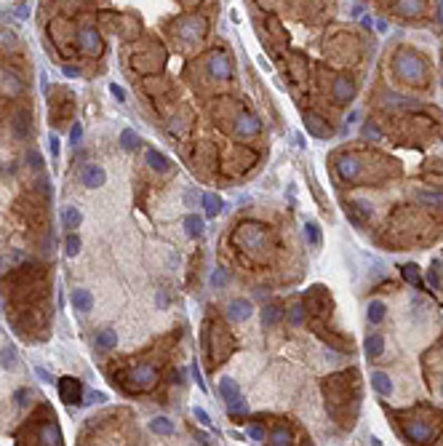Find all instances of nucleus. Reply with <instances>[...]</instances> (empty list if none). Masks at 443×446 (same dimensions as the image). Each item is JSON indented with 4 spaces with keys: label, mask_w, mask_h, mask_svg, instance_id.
<instances>
[{
    "label": "nucleus",
    "mask_w": 443,
    "mask_h": 446,
    "mask_svg": "<svg viewBox=\"0 0 443 446\" xmlns=\"http://www.w3.org/2000/svg\"><path fill=\"white\" fill-rule=\"evenodd\" d=\"M184 230H187L190 238H200L203 236V219L198 214H187L184 216Z\"/></svg>",
    "instance_id": "23"
},
{
    "label": "nucleus",
    "mask_w": 443,
    "mask_h": 446,
    "mask_svg": "<svg viewBox=\"0 0 443 446\" xmlns=\"http://www.w3.org/2000/svg\"><path fill=\"white\" fill-rule=\"evenodd\" d=\"M80 182L85 187H102L107 182V174H104V168L99 166V163H85L83 171H80Z\"/></svg>",
    "instance_id": "7"
},
{
    "label": "nucleus",
    "mask_w": 443,
    "mask_h": 446,
    "mask_svg": "<svg viewBox=\"0 0 443 446\" xmlns=\"http://www.w3.org/2000/svg\"><path fill=\"white\" fill-rule=\"evenodd\" d=\"M192 374H195V382H198V388L206 393V382H203V377H200V372H198V366H192Z\"/></svg>",
    "instance_id": "50"
},
{
    "label": "nucleus",
    "mask_w": 443,
    "mask_h": 446,
    "mask_svg": "<svg viewBox=\"0 0 443 446\" xmlns=\"http://www.w3.org/2000/svg\"><path fill=\"white\" fill-rule=\"evenodd\" d=\"M118 345V334H115V328H102V332L96 334V348L99 350H112Z\"/></svg>",
    "instance_id": "22"
},
{
    "label": "nucleus",
    "mask_w": 443,
    "mask_h": 446,
    "mask_svg": "<svg viewBox=\"0 0 443 446\" xmlns=\"http://www.w3.org/2000/svg\"><path fill=\"white\" fill-rule=\"evenodd\" d=\"M192 414H195V420L200 422V425H211V420H208V414H206L203 409H200V406H198V409L192 412Z\"/></svg>",
    "instance_id": "43"
},
{
    "label": "nucleus",
    "mask_w": 443,
    "mask_h": 446,
    "mask_svg": "<svg viewBox=\"0 0 443 446\" xmlns=\"http://www.w3.org/2000/svg\"><path fill=\"white\" fill-rule=\"evenodd\" d=\"M403 280H409V284H414V286H422V278H419V268L417 264H403Z\"/></svg>",
    "instance_id": "31"
},
{
    "label": "nucleus",
    "mask_w": 443,
    "mask_h": 446,
    "mask_svg": "<svg viewBox=\"0 0 443 446\" xmlns=\"http://www.w3.org/2000/svg\"><path fill=\"white\" fill-rule=\"evenodd\" d=\"M80 222H83V214H80V208H77V206H67L64 211H61V224H64L67 230L80 228Z\"/></svg>",
    "instance_id": "19"
},
{
    "label": "nucleus",
    "mask_w": 443,
    "mask_h": 446,
    "mask_svg": "<svg viewBox=\"0 0 443 446\" xmlns=\"http://www.w3.org/2000/svg\"><path fill=\"white\" fill-rule=\"evenodd\" d=\"M72 308L77 312H88L94 308V296L85 292V288H77V292H72Z\"/></svg>",
    "instance_id": "17"
},
{
    "label": "nucleus",
    "mask_w": 443,
    "mask_h": 446,
    "mask_svg": "<svg viewBox=\"0 0 443 446\" xmlns=\"http://www.w3.org/2000/svg\"><path fill=\"white\" fill-rule=\"evenodd\" d=\"M128 377H131V382H126V385L131 390H150L155 382H158V372H155L152 366H147V364H139Z\"/></svg>",
    "instance_id": "3"
},
{
    "label": "nucleus",
    "mask_w": 443,
    "mask_h": 446,
    "mask_svg": "<svg viewBox=\"0 0 443 446\" xmlns=\"http://www.w3.org/2000/svg\"><path fill=\"white\" fill-rule=\"evenodd\" d=\"M150 430H152V433H158V436H171V433H174V422L166 420V417H155L150 422Z\"/></svg>",
    "instance_id": "26"
},
{
    "label": "nucleus",
    "mask_w": 443,
    "mask_h": 446,
    "mask_svg": "<svg viewBox=\"0 0 443 446\" xmlns=\"http://www.w3.org/2000/svg\"><path fill=\"white\" fill-rule=\"evenodd\" d=\"M27 163H29L32 168L40 171V168H43V158H40V152H37V150H29V152H27Z\"/></svg>",
    "instance_id": "37"
},
{
    "label": "nucleus",
    "mask_w": 443,
    "mask_h": 446,
    "mask_svg": "<svg viewBox=\"0 0 443 446\" xmlns=\"http://www.w3.org/2000/svg\"><path fill=\"white\" fill-rule=\"evenodd\" d=\"M291 324H302V304H297L291 310Z\"/></svg>",
    "instance_id": "48"
},
{
    "label": "nucleus",
    "mask_w": 443,
    "mask_h": 446,
    "mask_svg": "<svg viewBox=\"0 0 443 446\" xmlns=\"http://www.w3.org/2000/svg\"><path fill=\"white\" fill-rule=\"evenodd\" d=\"M64 254L67 256H77V254H80V238H77L75 232H69L67 240H64Z\"/></svg>",
    "instance_id": "32"
},
{
    "label": "nucleus",
    "mask_w": 443,
    "mask_h": 446,
    "mask_svg": "<svg viewBox=\"0 0 443 446\" xmlns=\"http://www.w3.org/2000/svg\"><path fill=\"white\" fill-rule=\"evenodd\" d=\"M393 11L401 16H419L425 14V0H393Z\"/></svg>",
    "instance_id": "11"
},
{
    "label": "nucleus",
    "mask_w": 443,
    "mask_h": 446,
    "mask_svg": "<svg viewBox=\"0 0 443 446\" xmlns=\"http://www.w3.org/2000/svg\"><path fill=\"white\" fill-rule=\"evenodd\" d=\"M80 136H83V126H80V123H75V126L69 128V142L77 144V142H80Z\"/></svg>",
    "instance_id": "39"
},
{
    "label": "nucleus",
    "mask_w": 443,
    "mask_h": 446,
    "mask_svg": "<svg viewBox=\"0 0 443 446\" xmlns=\"http://www.w3.org/2000/svg\"><path fill=\"white\" fill-rule=\"evenodd\" d=\"M307 131L313 136H329L331 134V128H329V123H323V118H318L315 112H307Z\"/></svg>",
    "instance_id": "15"
},
{
    "label": "nucleus",
    "mask_w": 443,
    "mask_h": 446,
    "mask_svg": "<svg viewBox=\"0 0 443 446\" xmlns=\"http://www.w3.org/2000/svg\"><path fill=\"white\" fill-rule=\"evenodd\" d=\"M19 38L16 32H11V30H0V48H16Z\"/></svg>",
    "instance_id": "33"
},
{
    "label": "nucleus",
    "mask_w": 443,
    "mask_h": 446,
    "mask_svg": "<svg viewBox=\"0 0 443 446\" xmlns=\"http://www.w3.org/2000/svg\"><path fill=\"white\" fill-rule=\"evenodd\" d=\"M48 150H51V158H59V139L56 136H48Z\"/></svg>",
    "instance_id": "42"
},
{
    "label": "nucleus",
    "mask_w": 443,
    "mask_h": 446,
    "mask_svg": "<svg viewBox=\"0 0 443 446\" xmlns=\"http://www.w3.org/2000/svg\"><path fill=\"white\" fill-rule=\"evenodd\" d=\"M27 396H29L27 390H16V404H19V406H24V404H27Z\"/></svg>",
    "instance_id": "51"
},
{
    "label": "nucleus",
    "mask_w": 443,
    "mask_h": 446,
    "mask_svg": "<svg viewBox=\"0 0 443 446\" xmlns=\"http://www.w3.org/2000/svg\"><path fill=\"white\" fill-rule=\"evenodd\" d=\"M139 144H142V142H139V134L134 128H123L120 131V147H123V150L131 152V150H136Z\"/></svg>",
    "instance_id": "25"
},
{
    "label": "nucleus",
    "mask_w": 443,
    "mask_h": 446,
    "mask_svg": "<svg viewBox=\"0 0 443 446\" xmlns=\"http://www.w3.org/2000/svg\"><path fill=\"white\" fill-rule=\"evenodd\" d=\"M251 312H254V304L248 302V300H232L227 304V318L230 320H246V318H251Z\"/></svg>",
    "instance_id": "10"
},
{
    "label": "nucleus",
    "mask_w": 443,
    "mask_h": 446,
    "mask_svg": "<svg viewBox=\"0 0 443 446\" xmlns=\"http://www.w3.org/2000/svg\"><path fill=\"white\" fill-rule=\"evenodd\" d=\"M222 284H227V272H224V270L214 272V286H222Z\"/></svg>",
    "instance_id": "47"
},
{
    "label": "nucleus",
    "mask_w": 443,
    "mask_h": 446,
    "mask_svg": "<svg viewBox=\"0 0 443 446\" xmlns=\"http://www.w3.org/2000/svg\"><path fill=\"white\" fill-rule=\"evenodd\" d=\"M430 280H433V286H438V284H441V272H438V264H433V270H430Z\"/></svg>",
    "instance_id": "49"
},
{
    "label": "nucleus",
    "mask_w": 443,
    "mask_h": 446,
    "mask_svg": "<svg viewBox=\"0 0 443 446\" xmlns=\"http://www.w3.org/2000/svg\"><path fill=\"white\" fill-rule=\"evenodd\" d=\"M248 436H251L254 441H259V444L264 441V430H262L259 425H251V428H248Z\"/></svg>",
    "instance_id": "41"
},
{
    "label": "nucleus",
    "mask_w": 443,
    "mask_h": 446,
    "mask_svg": "<svg viewBox=\"0 0 443 446\" xmlns=\"http://www.w3.org/2000/svg\"><path fill=\"white\" fill-rule=\"evenodd\" d=\"M203 208H206V216H219V211L224 208V200L219 198V195H214V192H203Z\"/></svg>",
    "instance_id": "20"
},
{
    "label": "nucleus",
    "mask_w": 443,
    "mask_h": 446,
    "mask_svg": "<svg viewBox=\"0 0 443 446\" xmlns=\"http://www.w3.org/2000/svg\"><path fill=\"white\" fill-rule=\"evenodd\" d=\"M110 94L118 102H126V91H123V86H118V83H110Z\"/></svg>",
    "instance_id": "40"
},
{
    "label": "nucleus",
    "mask_w": 443,
    "mask_h": 446,
    "mask_svg": "<svg viewBox=\"0 0 443 446\" xmlns=\"http://www.w3.org/2000/svg\"><path fill=\"white\" fill-rule=\"evenodd\" d=\"M0 88L8 94V96H19L24 91V80L13 70H0Z\"/></svg>",
    "instance_id": "8"
},
{
    "label": "nucleus",
    "mask_w": 443,
    "mask_h": 446,
    "mask_svg": "<svg viewBox=\"0 0 443 446\" xmlns=\"http://www.w3.org/2000/svg\"><path fill=\"white\" fill-rule=\"evenodd\" d=\"M0 366L8 369V372L16 366V348H13V345H5L3 350H0Z\"/></svg>",
    "instance_id": "28"
},
{
    "label": "nucleus",
    "mask_w": 443,
    "mask_h": 446,
    "mask_svg": "<svg viewBox=\"0 0 443 446\" xmlns=\"http://www.w3.org/2000/svg\"><path fill=\"white\" fill-rule=\"evenodd\" d=\"M13 134L19 139H27L29 136V115L27 112H19L16 120H13Z\"/></svg>",
    "instance_id": "27"
},
{
    "label": "nucleus",
    "mask_w": 443,
    "mask_h": 446,
    "mask_svg": "<svg viewBox=\"0 0 443 446\" xmlns=\"http://www.w3.org/2000/svg\"><path fill=\"white\" fill-rule=\"evenodd\" d=\"M433 436V430L425 425V422H419V420H411L409 425H406V438L411 444H425L427 438Z\"/></svg>",
    "instance_id": "12"
},
{
    "label": "nucleus",
    "mask_w": 443,
    "mask_h": 446,
    "mask_svg": "<svg viewBox=\"0 0 443 446\" xmlns=\"http://www.w3.org/2000/svg\"><path fill=\"white\" fill-rule=\"evenodd\" d=\"M88 401H91V404H104V401H107V396H104V393H99V390H94V393L88 396Z\"/></svg>",
    "instance_id": "45"
},
{
    "label": "nucleus",
    "mask_w": 443,
    "mask_h": 446,
    "mask_svg": "<svg viewBox=\"0 0 443 446\" xmlns=\"http://www.w3.org/2000/svg\"><path fill=\"white\" fill-rule=\"evenodd\" d=\"M262 238H264V230L259 228V224H243V228L235 232V244L246 246V248H256Z\"/></svg>",
    "instance_id": "5"
},
{
    "label": "nucleus",
    "mask_w": 443,
    "mask_h": 446,
    "mask_svg": "<svg viewBox=\"0 0 443 446\" xmlns=\"http://www.w3.org/2000/svg\"><path fill=\"white\" fill-rule=\"evenodd\" d=\"M305 236L310 240V246H321V230H318L315 222H307L305 224Z\"/></svg>",
    "instance_id": "34"
},
{
    "label": "nucleus",
    "mask_w": 443,
    "mask_h": 446,
    "mask_svg": "<svg viewBox=\"0 0 443 446\" xmlns=\"http://www.w3.org/2000/svg\"><path fill=\"white\" fill-rule=\"evenodd\" d=\"M259 128H262V123H259V118H254V115H240L238 123H235V131L240 136H254V134H259Z\"/></svg>",
    "instance_id": "13"
},
{
    "label": "nucleus",
    "mask_w": 443,
    "mask_h": 446,
    "mask_svg": "<svg viewBox=\"0 0 443 446\" xmlns=\"http://www.w3.org/2000/svg\"><path fill=\"white\" fill-rule=\"evenodd\" d=\"M35 374H37V380H40V382H51V372L43 369V366H35Z\"/></svg>",
    "instance_id": "44"
},
{
    "label": "nucleus",
    "mask_w": 443,
    "mask_h": 446,
    "mask_svg": "<svg viewBox=\"0 0 443 446\" xmlns=\"http://www.w3.org/2000/svg\"><path fill=\"white\" fill-rule=\"evenodd\" d=\"M227 409H230V414H246L248 406H246L243 398L238 396V398H232V401H227Z\"/></svg>",
    "instance_id": "36"
},
{
    "label": "nucleus",
    "mask_w": 443,
    "mask_h": 446,
    "mask_svg": "<svg viewBox=\"0 0 443 446\" xmlns=\"http://www.w3.org/2000/svg\"><path fill=\"white\" fill-rule=\"evenodd\" d=\"M61 72H64L67 78H77V75H80V70L72 67V64H64V67H61Z\"/></svg>",
    "instance_id": "46"
},
{
    "label": "nucleus",
    "mask_w": 443,
    "mask_h": 446,
    "mask_svg": "<svg viewBox=\"0 0 443 446\" xmlns=\"http://www.w3.org/2000/svg\"><path fill=\"white\" fill-rule=\"evenodd\" d=\"M337 171H339L342 179H355L361 174V163H358L355 155H339L337 158Z\"/></svg>",
    "instance_id": "9"
},
{
    "label": "nucleus",
    "mask_w": 443,
    "mask_h": 446,
    "mask_svg": "<svg viewBox=\"0 0 443 446\" xmlns=\"http://www.w3.org/2000/svg\"><path fill=\"white\" fill-rule=\"evenodd\" d=\"M385 312H387V308H385V302H379V300H374L369 304V320L371 324H379V320L385 318Z\"/></svg>",
    "instance_id": "29"
},
{
    "label": "nucleus",
    "mask_w": 443,
    "mask_h": 446,
    "mask_svg": "<svg viewBox=\"0 0 443 446\" xmlns=\"http://www.w3.org/2000/svg\"><path fill=\"white\" fill-rule=\"evenodd\" d=\"M40 441L43 444H61V433L53 425H45L43 430H40Z\"/></svg>",
    "instance_id": "30"
},
{
    "label": "nucleus",
    "mask_w": 443,
    "mask_h": 446,
    "mask_svg": "<svg viewBox=\"0 0 443 446\" xmlns=\"http://www.w3.org/2000/svg\"><path fill=\"white\" fill-rule=\"evenodd\" d=\"M208 75H211L214 80H230L232 78V62H230L227 54L214 51L211 56H208Z\"/></svg>",
    "instance_id": "4"
},
{
    "label": "nucleus",
    "mask_w": 443,
    "mask_h": 446,
    "mask_svg": "<svg viewBox=\"0 0 443 446\" xmlns=\"http://www.w3.org/2000/svg\"><path fill=\"white\" fill-rule=\"evenodd\" d=\"M441 393H443V388H441Z\"/></svg>",
    "instance_id": "53"
},
{
    "label": "nucleus",
    "mask_w": 443,
    "mask_h": 446,
    "mask_svg": "<svg viewBox=\"0 0 443 446\" xmlns=\"http://www.w3.org/2000/svg\"><path fill=\"white\" fill-rule=\"evenodd\" d=\"M385 353V340L382 334H369L366 337V356L369 358H379Z\"/></svg>",
    "instance_id": "21"
},
{
    "label": "nucleus",
    "mask_w": 443,
    "mask_h": 446,
    "mask_svg": "<svg viewBox=\"0 0 443 446\" xmlns=\"http://www.w3.org/2000/svg\"><path fill=\"white\" fill-rule=\"evenodd\" d=\"M393 70H395V75H398L401 80H411V83H414V80H425V75H427V67H425L422 56L409 54V51H401L398 56H395Z\"/></svg>",
    "instance_id": "1"
},
{
    "label": "nucleus",
    "mask_w": 443,
    "mask_h": 446,
    "mask_svg": "<svg viewBox=\"0 0 443 446\" xmlns=\"http://www.w3.org/2000/svg\"><path fill=\"white\" fill-rule=\"evenodd\" d=\"M80 396H83V388H80V382H77L75 377L59 380V398L64 404H80Z\"/></svg>",
    "instance_id": "6"
},
{
    "label": "nucleus",
    "mask_w": 443,
    "mask_h": 446,
    "mask_svg": "<svg viewBox=\"0 0 443 446\" xmlns=\"http://www.w3.org/2000/svg\"><path fill=\"white\" fill-rule=\"evenodd\" d=\"M270 444H275V446H286V444H291V436L286 433V430H278V433H273V441Z\"/></svg>",
    "instance_id": "38"
},
{
    "label": "nucleus",
    "mask_w": 443,
    "mask_h": 446,
    "mask_svg": "<svg viewBox=\"0 0 443 446\" xmlns=\"http://www.w3.org/2000/svg\"><path fill=\"white\" fill-rule=\"evenodd\" d=\"M262 318H264V324L267 326H273L278 318H281V310L275 308V304H270V308H264V312H262Z\"/></svg>",
    "instance_id": "35"
},
{
    "label": "nucleus",
    "mask_w": 443,
    "mask_h": 446,
    "mask_svg": "<svg viewBox=\"0 0 443 446\" xmlns=\"http://www.w3.org/2000/svg\"><path fill=\"white\" fill-rule=\"evenodd\" d=\"M77 48L83 54H88V56H99L102 54V35H99L96 27H83L80 32H77Z\"/></svg>",
    "instance_id": "2"
},
{
    "label": "nucleus",
    "mask_w": 443,
    "mask_h": 446,
    "mask_svg": "<svg viewBox=\"0 0 443 446\" xmlns=\"http://www.w3.org/2000/svg\"><path fill=\"white\" fill-rule=\"evenodd\" d=\"M147 163L152 171H168V158L158 150H147Z\"/></svg>",
    "instance_id": "24"
},
{
    "label": "nucleus",
    "mask_w": 443,
    "mask_h": 446,
    "mask_svg": "<svg viewBox=\"0 0 443 446\" xmlns=\"http://www.w3.org/2000/svg\"><path fill=\"white\" fill-rule=\"evenodd\" d=\"M371 388H374L379 396H390L393 393V380L387 377L385 372H374L371 374Z\"/></svg>",
    "instance_id": "16"
},
{
    "label": "nucleus",
    "mask_w": 443,
    "mask_h": 446,
    "mask_svg": "<svg viewBox=\"0 0 443 446\" xmlns=\"http://www.w3.org/2000/svg\"><path fill=\"white\" fill-rule=\"evenodd\" d=\"M219 396L224 398V404L232 401V398H238V396H240L238 382L232 380V377H219Z\"/></svg>",
    "instance_id": "18"
},
{
    "label": "nucleus",
    "mask_w": 443,
    "mask_h": 446,
    "mask_svg": "<svg viewBox=\"0 0 443 446\" xmlns=\"http://www.w3.org/2000/svg\"><path fill=\"white\" fill-rule=\"evenodd\" d=\"M353 91H355V86H353V80H350V78L339 75L337 80H334V99H337V102L353 99Z\"/></svg>",
    "instance_id": "14"
},
{
    "label": "nucleus",
    "mask_w": 443,
    "mask_h": 446,
    "mask_svg": "<svg viewBox=\"0 0 443 446\" xmlns=\"http://www.w3.org/2000/svg\"><path fill=\"white\" fill-rule=\"evenodd\" d=\"M16 16H19V19H27V6H19V8H16Z\"/></svg>",
    "instance_id": "52"
}]
</instances>
